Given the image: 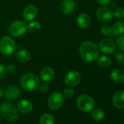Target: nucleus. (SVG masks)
Returning a JSON list of instances; mask_svg holds the SVG:
<instances>
[{"label":"nucleus","mask_w":124,"mask_h":124,"mask_svg":"<svg viewBox=\"0 0 124 124\" xmlns=\"http://www.w3.org/2000/svg\"><path fill=\"white\" fill-rule=\"evenodd\" d=\"M96 1L100 5H107L108 4H109L111 0H96Z\"/></svg>","instance_id":"obj_33"},{"label":"nucleus","mask_w":124,"mask_h":124,"mask_svg":"<svg viewBox=\"0 0 124 124\" xmlns=\"http://www.w3.org/2000/svg\"><path fill=\"white\" fill-rule=\"evenodd\" d=\"M76 103L79 109L85 112L92 111L95 107V101L93 99L87 94L80 95L78 98Z\"/></svg>","instance_id":"obj_4"},{"label":"nucleus","mask_w":124,"mask_h":124,"mask_svg":"<svg viewBox=\"0 0 124 124\" xmlns=\"http://www.w3.org/2000/svg\"><path fill=\"white\" fill-rule=\"evenodd\" d=\"M112 31L115 35L120 36L124 34V22L117 21L112 27Z\"/></svg>","instance_id":"obj_21"},{"label":"nucleus","mask_w":124,"mask_h":124,"mask_svg":"<svg viewBox=\"0 0 124 124\" xmlns=\"http://www.w3.org/2000/svg\"><path fill=\"white\" fill-rule=\"evenodd\" d=\"M111 80L116 83H124V70L121 69H115L110 73Z\"/></svg>","instance_id":"obj_17"},{"label":"nucleus","mask_w":124,"mask_h":124,"mask_svg":"<svg viewBox=\"0 0 124 124\" xmlns=\"http://www.w3.org/2000/svg\"><path fill=\"white\" fill-rule=\"evenodd\" d=\"M7 73V68L2 64H0V80L4 78Z\"/></svg>","instance_id":"obj_31"},{"label":"nucleus","mask_w":124,"mask_h":124,"mask_svg":"<svg viewBox=\"0 0 124 124\" xmlns=\"http://www.w3.org/2000/svg\"><path fill=\"white\" fill-rule=\"evenodd\" d=\"M112 102L117 109H124V90L115 93L112 98Z\"/></svg>","instance_id":"obj_13"},{"label":"nucleus","mask_w":124,"mask_h":124,"mask_svg":"<svg viewBox=\"0 0 124 124\" xmlns=\"http://www.w3.org/2000/svg\"><path fill=\"white\" fill-rule=\"evenodd\" d=\"M116 46L122 52H124V35H120L117 37L115 43Z\"/></svg>","instance_id":"obj_27"},{"label":"nucleus","mask_w":124,"mask_h":124,"mask_svg":"<svg viewBox=\"0 0 124 124\" xmlns=\"http://www.w3.org/2000/svg\"><path fill=\"white\" fill-rule=\"evenodd\" d=\"M0 123H1V117H0Z\"/></svg>","instance_id":"obj_35"},{"label":"nucleus","mask_w":124,"mask_h":124,"mask_svg":"<svg viewBox=\"0 0 124 124\" xmlns=\"http://www.w3.org/2000/svg\"><path fill=\"white\" fill-rule=\"evenodd\" d=\"M91 115H92V117H93V119L94 120H96V121H101L104 118L105 114H104V112L101 109L97 108V109H93Z\"/></svg>","instance_id":"obj_23"},{"label":"nucleus","mask_w":124,"mask_h":124,"mask_svg":"<svg viewBox=\"0 0 124 124\" xmlns=\"http://www.w3.org/2000/svg\"><path fill=\"white\" fill-rule=\"evenodd\" d=\"M55 76V72L53 68L50 67H44L39 73V77L40 79L45 83H48L51 81Z\"/></svg>","instance_id":"obj_14"},{"label":"nucleus","mask_w":124,"mask_h":124,"mask_svg":"<svg viewBox=\"0 0 124 124\" xmlns=\"http://www.w3.org/2000/svg\"><path fill=\"white\" fill-rule=\"evenodd\" d=\"M60 8L64 14H70L75 8V3L73 0H63L61 3Z\"/></svg>","instance_id":"obj_16"},{"label":"nucleus","mask_w":124,"mask_h":124,"mask_svg":"<svg viewBox=\"0 0 124 124\" xmlns=\"http://www.w3.org/2000/svg\"><path fill=\"white\" fill-rule=\"evenodd\" d=\"M27 28H28V30H29L31 32L35 33L40 30L41 24L38 21H31V22H30L27 25Z\"/></svg>","instance_id":"obj_24"},{"label":"nucleus","mask_w":124,"mask_h":124,"mask_svg":"<svg viewBox=\"0 0 124 124\" xmlns=\"http://www.w3.org/2000/svg\"><path fill=\"white\" fill-rule=\"evenodd\" d=\"M39 124H55V120L52 115L45 113L39 118Z\"/></svg>","instance_id":"obj_22"},{"label":"nucleus","mask_w":124,"mask_h":124,"mask_svg":"<svg viewBox=\"0 0 124 124\" xmlns=\"http://www.w3.org/2000/svg\"><path fill=\"white\" fill-rule=\"evenodd\" d=\"M18 109L21 112L27 114L31 112L33 109V105L30 101L27 99H22L20 100L18 103Z\"/></svg>","instance_id":"obj_18"},{"label":"nucleus","mask_w":124,"mask_h":124,"mask_svg":"<svg viewBox=\"0 0 124 124\" xmlns=\"http://www.w3.org/2000/svg\"><path fill=\"white\" fill-rule=\"evenodd\" d=\"M16 45L14 40L8 37L5 36L0 39V52L5 55H10L15 53Z\"/></svg>","instance_id":"obj_5"},{"label":"nucleus","mask_w":124,"mask_h":124,"mask_svg":"<svg viewBox=\"0 0 124 124\" xmlns=\"http://www.w3.org/2000/svg\"><path fill=\"white\" fill-rule=\"evenodd\" d=\"M4 94V91L2 89V88L0 86V97H2V96Z\"/></svg>","instance_id":"obj_34"},{"label":"nucleus","mask_w":124,"mask_h":124,"mask_svg":"<svg viewBox=\"0 0 124 124\" xmlns=\"http://www.w3.org/2000/svg\"><path fill=\"white\" fill-rule=\"evenodd\" d=\"M113 16L117 19H122L124 18V9L123 8H117L112 13Z\"/></svg>","instance_id":"obj_26"},{"label":"nucleus","mask_w":124,"mask_h":124,"mask_svg":"<svg viewBox=\"0 0 124 124\" xmlns=\"http://www.w3.org/2000/svg\"><path fill=\"white\" fill-rule=\"evenodd\" d=\"M7 72H14L16 70V67L14 64H8L7 66Z\"/></svg>","instance_id":"obj_32"},{"label":"nucleus","mask_w":124,"mask_h":124,"mask_svg":"<svg viewBox=\"0 0 124 124\" xmlns=\"http://www.w3.org/2000/svg\"><path fill=\"white\" fill-rule=\"evenodd\" d=\"M5 97L9 100H16L21 95V89L16 85H10L4 92Z\"/></svg>","instance_id":"obj_11"},{"label":"nucleus","mask_w":124,"mask_h":124,"mask_svg":"<svg viewBox=\"0 0 124 124\" xmlns=\"http://www.w3.org/2000/svg\"><path fill=\"white\" fill-rule=\"evenodd\" d=\"M97 63H98L99 66L101 68H108L112 64V60L107 55H104L100 57H98Z\"/></svg>","instance_id":"obj_20"},{"label":"nucleus","mask_w":124,"mask_h":124,"mask_svg":"<svg viewBox=\"0 0 124 124\" xmlns=\"http://www.w3.org/2000/svg\"><path fill=\"white\" fill-rule=\"evenodd\" d=\"M79 53L81 58L86 62H93L97 60L99 55V49L96 43L91 41L83 42L80 47Z\"/></svg>","instance_id":"obj_1"},{"label":"nucleus","mask_w":124,"mask_h":124,"mask_svg":"<svg viewBox=\"0 0 124 124\" xmlns=\"http://www.w3.org/2000/svg\"><path fill=\"white\" fill-rule=\"evenodd\" d=\"M96 17L97 20L101 23H108L112 21L113 18V13L109 8L101 7L96 10Z\"/></svg>","instance_id":"obj_8"},{"label":"nucleus","mask_w":124,"mask_h":124,"mask_svg":"<svg viewBox=\"0 0 124 124\" xmlns=\"http://www.w3.org/2000/svg\"><path fill=\"white\" fill-rule=\"evenodd\" d=\"M64 97L66 98H71L74 96L75 94V91L72 88H65L64 91H63V93Z\"/></svg>","instance_id":"obj_28"},{"label":"nucleus","mask_w":124,"mask_h":124,"mask_svg":"<svg viewBox=\"0 0 124 124\" xmlns=\"http://www.w3.org/2000/svg\"><path fill=\"white\" fill-rule=\"evenodd\" d=\"M115 60L117 61V63L119 64H124V53L121 52L116 53L115 55Z\"/></svg>","instance_id":"obj_29"},{"label":"nucleus","mask_w":124,"mask_h":124,"mask_svg":"<svg viewBox=\"0 0 124 124\" xmlns=\"http://www.w3.org/2000/svg\"><path fill=\"white\" fill-rule=\"evenodd\" d=\"M0 114L10 122H14L18 118V108L10 101L3 102L0 105Z\"/></svg>","instance_id":"obj_3"},{"label":"nucleus","mask_w":124,"mask_h":124,"mask_svg":"<svg viewBox=\"0 0 124 124\" xmlns=\"http://www.w3.org/2000/svg\"><path fill=\"white\" fill-rule=\"evenodd\" d=\"M38 89L39 90L40 92L42 93H46L48 89H49V87L47 85V84L44 82V83H39V86H38Z\"/></svg>","instance_id":"obj_30"},{"label":"nucleus","mask_w":124,"mask_h":124,"mask_svg":"<svg viewBox=\"0 0 124 124\" xmlns=\"http://www.w3.org/2000/svg\"><path fill=\"white\" fill-rule=\"evenodd\" d=\"M39 83V78L34 73H26L23 75L20 79L21 87L28 91H31L38 88Z\"/></svg>","instance_id":"obj_2"},{"label":"nucleus","mask_w":124,"mask_h":124,"mask_svg":"<svg viewBox=\"0 0 124 124\" xmlns=\"http://www.w3.org/2000/svg\"><path fill=\"white\" fill-rule=\"evenodd\" d=\"M38 10L36 6L30 5L25 8L23 12V17L26 21H33L37 16Z\"/></svg>","instance_id":"obj_12"},{"label":"nucleus","mask_w":124,"mask_h":124,"mask_svg":"<svg viewBox=\"0 0 124 124\" xmlns=\"http://www.w3.org/2000/svg\"><path fill=\"white\" fill-rule=\"evenodd\" d=\"M28 30L27 24L23 21L18 20L13 21L9 28L10 34L13 37H21Z\"/></svg>","instance_id":"obj_6"},{"label":"nucleus","mask_w":124,"mask_h":124,"mask_svg":"<svg viewBox=\"0 0 124 124\" xmlns=\"http://www.w3.org/2000/svg\"><path fill=\"white\" fill-rule=\"evenodd\" d=\"M77 24L81 29H88L91 24V19L86 13H80L77 18Z\"/></svg>","instance_id":"obj_15"},{"label":"nucleus","mask_w":124,"mask_h":124,"mask_svg":"<svg viewBox=\"0 0 124 124\" xmlns=\"http://www.w3.org/2000/svg\"><path fill=\"white\" fill-rule=\"evenodd\" d=\"M100 31L104 36H110L112 34V27L109 25H107V24L102 25L101 29H100Z\"/></svg>","instance_id":"obj_25"},{"label":"nucleus","mask_w":124,"mask_h":124,"mask_svg":"<svg viewBox=\"0 0 124 124\" xmlns=\"http://www.w3.org/2000/svg\"><path fill=\"white\" fill-rule=\"evenodd\" d=\"M64 96L60 92H53L52 93L48 98L47 104L49 107L53 110L58 109L61 107V106L64 104Z\"/></svg>","instance_id":"obj_7"},{"label":"nucleus","mask_w":124,"mask_h":124,"mask_svg":"<svg viewBox=\"0 0 124 124\" xmlns=\"http://www.w3.org/2000/svg\"><path fill=\"white\" fill-rule=\"evenodd\" d=\"M99 49L105 55H112L115 51L116 45L112 39H104L100 42Z\"/></svg>","instance_id":"obj_9"},{"label":"nucleus","mask_w":124,"mask_h":124,"mask_svg":"<svg viewBox=\"0 0 124 124\" xmlns=\"http://www.w3.org/2000/svg\"><path fill=\"white\" fill-rule=\"evenodd\" d=\"M81 82L80 74L75 70L69 72L64 77V83L70 87H75Z\"/></svg>","instance_id":"obj_10"},{"label":"nucleus","mask_w":124,"mask_h":124,"mask_svg":"<svg viewBox=\"0 0 124 124\" xmlns=\"http://www.w3.org/2000/svg\"><path fill=\"white\" fill-rule=\"evenodd\" d=\"M16 58L22 63H26V62H28L30 60L31 55L27 50L20 49L16 52Z\"/></svg>","instance_id":"obj_19"}]
</instances>
